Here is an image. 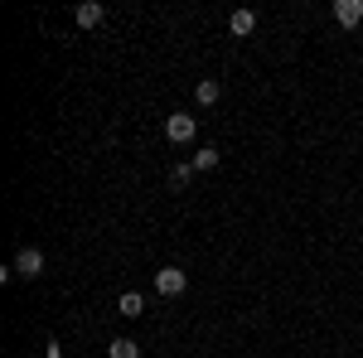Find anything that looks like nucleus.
Instances as JSON below:
<instances>
[{"mask_svg":"<svg viewBox=\"0 0 363 358\" xmlns=\"http://www.w3.org/2000/svg\"><path fill=\"white\" fill-rule=\"evenodd\" d=\"M107 358H140V344L136 339H112L107 344Z\"/></svg>","mask_w":363,"mask_h":358,"instance_id":"nucleus-9","label":"nucleus"},{"mask_svg":"<svg viewBox=\"0 0 363 358\" xmlns=\"http://www.w3.org/2000/svg\"><path fill=\"white\" fill-rule=\"evenodd\" d=\"M218 97H223V83H218V78H203V83L194 87V102H199V107H213Z\"/></svg>","mask_w":363,"mask_h":358,"instance_id":"nucleus-7","label":"nucleus"},{"mask_svg":"<svg viewBox=\"0 0 363 358\" xmlns=\"http://www.w3.org/2000/svg\"><path fill=\"white\" fill-rule=\"evenodd\" d=\"M199 169L189 165V160H184V165H174V174H169V179H174V184H179V189H184V184H189V179H194Z\"/></svg>","mask_w":363,"mask_h":358,"instance_id":"nucleus-11","label":"nucleus"},{"mask_svg":"<svg viewBox=\"0 0 363 358\" xmlns=\"http://www.w3.org/2000/svg\"><path fill=\"white\" fill-rule=\"evenodd\" d=\"M218 160H223V155H218L213 145H199V150H194V160H189V165H194V169H218Z\"/></svg>","mask_w":363,"mask_h":358,"instance_id":"nucleus-10","label":"nucleus"},{"mask_svg":"<svg viewBox=\"0 0 363 358\" xmlns=\"http://www.w3.org/2000/svg\"><path fill=\"white\" fill-rule=\"evenodd\" d=\"M44 358H63V344H58V339H49V344H44Z\"/></svg>","mask_w":363,"mask_h":358,"instance_id":"nucleus-12","label":"nucleus"},{"mask_svg":"<svg viewBox=\"0 0 363 358\" xmlns=\"http://www.w3.org/2000/svg\"><path fill=\"white\" fill-rule=\"evenodd\" d=\"M15 276H25V281L44 276V252L39 247H20V257H15Z\"/></svg>","mask_w":363,"mask_h":358,"instance_id":"nucleus-3","label":"nucleus"},{"mask_svg":"<svg viewBox=\"0 0 363 358\" xmlns=\"http://www.w3.org/2000/svg\"><path fill=\"white\" fill-rule=\"evenodd\" d=\"M228 29H233L238 39H247L252 29H257V10H233V15H228Z\"/></svg>","mask_w":363,"mask_h":358,"instance_id":"nucleus-6","label":"nucleus"},{"mask_svg":"<svg viewBox=\"0 0 363 358\" xmlns=\"http://www.w3.org/2000/svg\"><path fill=\"white\" fill-rule=\"evenodd\" d=\"M184 286H189V276L179 272V267H160L155 272V291L160 296H184Z\"/></svg>","mask_w":363,"mask_h":358,"instance_id":"nucleus-2","label":"nucleus"},{"mask_svg":"<svg viewBox=\"0 0 363 358\" xmlns=\"http://www.w3.org/2000/svg\"><path fill=\"white\" fill-rule=\"evenodd\" d=\"M73 20H78L83 29H97L102 20H107V5H102V0H83V5L73 10Z\"/></svg>","mask_w":363,"mask_h":358,"instance_id":"nucleus-4","label":"nucleus"},{"mask_svg":"<svg viewBox=\"0 0 363 358\" xmlns=\"http://www.w3.org/2000/svg\"><path fill=\"white\" fill-rule=\"evenodd\" d=\"M335 20L344 29H354L363 20V0H335Z\"/></svg>","mask_w":363,"mask_h":358,"instance_id":"nucleus-5","label":"nucleus"},{"mask_svg":"<svg viewBox=\"0 0 363 358\" xmlns=\"http://www.w3.org/2000/svg\"><path fill=\"white\" fill-rule=\"evenodd\" d=\"M116 310H121V315H126V320H140V315H145V301H140L136 291H126V296H121V301H116Z\"/></svg>","mask_w":363,"mask_h":358,"instance_id":"nucleus-8","label":"nucleus"},{"mask_svg":"<svg viewBox=\"0 0 363 358\" xmlns=\"http://www.w3.org/2000/svg\"><path fill=\"white\" fill-rule=\"evenodd\" d=\"M165 136L174 140V145H184V140L199 136V121H194V116H184V111H174V116L165 121Z\"/></svg>","mask_w":363,"mask_h":358,"instance_id":"nucleus-1","label":"nucleus"}]
</instances>
